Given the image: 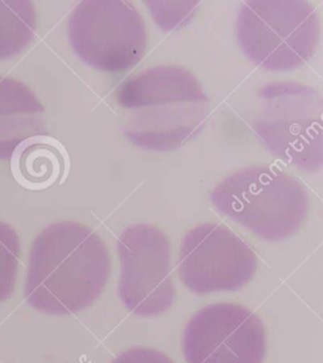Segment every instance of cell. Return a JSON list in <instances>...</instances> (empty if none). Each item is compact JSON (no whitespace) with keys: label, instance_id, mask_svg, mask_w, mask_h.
I'll return each instance as SVG.
<instances>
[{"label":"cell","instance_id":"1","mask_svg":"<svg viewBox=\"0 0 323 363\" xmlns=\"http://www.w3.org/2000/svg\"><path fill=\"white\" fill-rule=\"evenodd\" d=\"M110 272L108 247L97 231L80 222H57L34 238L24 295L38 312L75 314L100 298Z\"/></svg>","mask_w":323,"mask_h":363},{"label":"cell","instance_id":"2","mask_svg":"<svg viewBox=\"0 0 323 363\" xmlns=\"http://www.w3.org/2000/svg\"><path fill=\"white\" fill-rule=\"evenodd\" d=\"M115 101L126 111L124 134L148 152H172L199 135L210 101L196 76L182 66L146 68L125 79Z\"/></svg>","mask_w":323,"mask_h":363},{"label":"cell","instance_id":"3","mask_svg":"<svg viewBox=\"0 0 323 363\" xmlns=\"http://www.w3.org/2000/svg\"><path fill=\"white\" fill-rule=\"evenodd\" d=\"M210 201L220 215L269 242L298 233L310 208L305 184L272 165H251L229 174L211 191Z\"/></svg>","mask_w":323,"mask_h":363},{"label":"cell","instance_id":"4","mask_svg":"<svg viewBox=\"0 0 323 363\" xmlns=\"http://www.w3.org/2000/svg\"><path fill=\"white\" fill-rule=\"evenodd\" d=\"M323 100L297 81H277L259 91L254 130L269 153L306 173L323 165Z\"/></svg>","mask_w":323,"mask_h":363},{"label":"cell","instance_id":"5","mask_svg":"<svg viewBox=\"0 0 323 363\" xmlns=\"http://www.w3.org/2000/svg\"><path fill=\"white\" fill-rule=\"evenodd\" d=\"M239 43L251 62L267 71L301 67L321 37L317 9L308 1H246L236 22Z\"/></svg>","mask_w":323,"mask_h":363},{"label":"cell","instance_id":"6","mask_svg":"<svg viewBox=\"0 0 323 363\" xmlns=\"http://www.w3.org/2000/svg\"><path fill=\"white\" fill-rule=\"evenodd\" d=\"M70 45L91 67L119 74L141 62L147 50V28L129 1H82L67 23Z\"/></svg>","mask_w":323,"mask_h":363},{"label":"cell","instance_id":"7","mask_svg":"<svg viewBox=\"0 0 323 363\" xmlns=\"http://www.w3.org/2000/svg\"><path fill=\"white\" fill-rule=\"evenodd\" d=\"M119 296L136 317H158L176 301L170 275V242L162 230L138 223L124 230L118 240Z\"/></svg>","mask_w":323,"mask_h":363},{"label":"cell","instance_id":"8","mask_svg":"<svg viewBox=\"0 0 323 363\" xmlns=\"http://www.w3.org/2000/svg\"><path fill=\"white\" fill-rule=\"evenodd\" d=\"M256 267L254 250L226 226L202 223L182 240L178 275L195 294L241 289L256 275Z\"/></svg>","mask_w":323,"mask_h":363},{"label":"cell","instance_id":"9","mask_svg":"<svg viewBox=\"0 0 323 363\" xmlns=\"http://www.w3.org/2000/svg\"><path fill=\"white\" fill-rule=\"evenodd\" d=\"M265 353L267 333L261 318L235 303L204 306L183 333L187 363H263Z\"/></svg>","mask_w":323,"mask_h":363},{"label":"cell","instance_id":"10","mask_svg":"<svg viewBox=\"0 0 323 363\" xmlns=\"http://www.w3.org/2000/svg\"><path fill=\"white\" fill-rule=\"evenodd\" d=\"M45 134V108L28 86L0 76V160L31 138Z\"/></svg>","mask_w":323,"mask_h":363},{"label":"cell","instance_id":"11","mask_svg":"<svg viewBox=\"0 0 323 363\" xmlns=\"http://www.w3.org/2000/svg\"><path fill=\"white\" fill-rule=\"evenodd\" d=\"M16 181L27 189L40 191L67 174V152L55 138L42 134L23 143L11 157Z\"/></svg>","mask_w":323,"mask_h":363},{"label":"cell","instance_id":"12","mask_svg":"<svg viewBox=\"0 0 323 363\" xmlns=\"http://www.w3.org/2000/svg\"><path fill=\"white\" fill-rule=\"evenodd\" d=\"M35 29L37 11L32 1H0V61L22 53Z\"/></svg>","mask_w":323,"mask_h":363},{"label":"cell","instance_id":"13","mask_svg":"<svg viewBox=\"0 0 323 363\" xmlns=\"http://www.w3.org/2000/svg\"><path fill=\"white\" fill-rule=\"evenodd\" d=\"M21 261V240L17 231L0 221V303L8 301L17 284Z\"/></svg>","mask_w":323,"mask_h":363},{"label":"cell","instance_id":"14","mask_svg":"<svg viewBox=\"0 0 323 363\" xmlns=\"http://www.w3.org/2000/svg\"><path fill=\"white\" fill-rule=\"evenodd\" d=\"M150 16L159 27L173 30L185 26L192 18L197 1H146Z\"/></svg>","mask_w":323,"mask_h":363},{"label":"cell","instance_id":"15","mask_svg":"<svg viewBox=\"0 0 323 363\" xmlns=\"http://www.w3.org/2000/svg\"><path fill=\"white\" fill-rule=\"evenodd\" d=\"M110 363H175L165 353L148 348V347H134L120 353Z\"/></svg>","mask_w":323,"mask_h":363}]
</instances>
